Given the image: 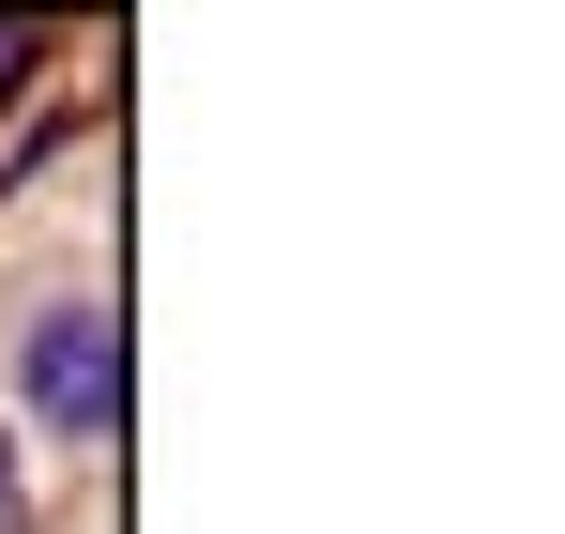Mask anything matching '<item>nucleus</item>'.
I'll use <instances>...</instances> for the list:
<instances>
[{
  "label": "nucleus",
  "mask_w": 565,
  "mask_h": 534,
  "mask_svg": "<svg viewBox=\"0 0 565 534\" xmlns=\"http://www.w3.org/2000/svg\"><path fill=\"white\" fill-rule=\"evenodd\" d=\"M31 413L62 444H107L122 428V337H107V306H46L31 321Z\"/></svg>",
  "instance_id": "obj_1"
},
{
  "label": "nucleus",
  "mask_w": 565,
  "mask_h": 534,
  "mask_svg": "<svg viewBox=\"0 0 565 534\" xmlns=\"http://www.w3.org/2000/svg\"><path fill=\"white\" fill-rule=\"evenodd\" d=\"M0 534H31V473H15V444H0Z\"/></svg>",
  "instance_id": "obj_2"
},
{
  "label": "nucleus",
  "mask_w": 565,
  "mask_h": 534,
  "mask_svg": "<svg viewBox=\"0 0 565 534\" xmlns=\"http://www.w3.org/2000/svg\"><path fill=\"white\" fill-rule=\"evenodd\" d=\"M15 77H31V31H0V92H15Z\"/></svg>",
  "instance_id": "obj_3"
}]
</instances>
